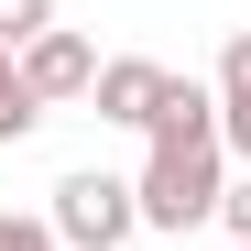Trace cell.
I'll use <instances>...</instances> for the list:
<instances>
[{
	"mask_svg": "<svg viewBox=\"0 0 251 251\" xmlns=\"http://www.w3.org/2000/svg\"><path fill=\"white\" fill-rule=\"evenodd\" d=\"M219 99L251 109V33H229V55H219Z\"/></svg>",
	"mask_w": 251,
	"mask_h": 251,
	"instance_id": "obj_7",
	"label": "cell"
},
{
	"mask_svg": "<svg viewBox=\"0 0 251 251\" xmlns=\"http://www.w3.org/2000/svg\"><path fill=\"white\" fill-rule=\"evenodd\" d=\"M219 76H175L153 109V164H142V229H197L229 207V131H219Z\"/></svg>",
	"mask_w": 251,
	"mask_h": 251,
	"instance_id": "obj_1",
	"label": "cell"
},
{
	"mask_svg": "<svg viewBox=\"0 0 251 251\" xmlns=\"http://www.w3.org/2000/svg\"><path fill=\"white\" fill-rule=\"evenodd\" d=\"M229 251H251V240H229Z\"/></svg>",
	"mask_w": 251,
	"mask_h": 251,
	"instance_id": "obj_10",
	"label": "cell"
},
{
	"mask_svg": "<svg viewBox=\"0 0 251 251\" xmlns=\"http://www.w3.org/2000/svg\"><path fill=\"white\" fill-rule=\"evenodd\" d=\"M22 88L44 99V109H66V99H99V44L55 22L44 44H22Z\"/></svg>",
	"mask_w": 251,
	"mask_h": 251,
	"instance_id": "obj_3",
	"label": "cell"
},
{
	"mask_svg": "<svg viewBox=\"0 0 251 251\" xmlns=\"http://www.w3.org/2000/svg\"><path fill=\"white\" fill-rule=\"evenodd\" d=\"M0 99H22V55L11 44H0Z\"/></svg>",
	"mask_w": 251,
	"mask_h": 251,
	"instance_id": "obj_9",
	"label": "cell"
},
{
	"mask_svg": "<svg viewBox=\"0 0 251 251\" xmlns=\"http://www.w3.org/2000/svg\"><path fill=\"white\" fill-rule=\"evenodd\" d=\"M44 33H55V0H0V44H44Z\"/></svg>",
	"mask_w": 251,
	"mask_h": 251,
	"instance_id": "obj_5",
	"label": "cell"
},
{
	"mask_svg": "<svg viewBox=\"0 0 251 251\" xmlns=\"http://www.w3.org/2000/svg\"><path fill=\"white\" fill-rule=\"evenodd\" d=\"M44 219H55L66 251H120V240L142 229V186H120V175H99V164H88V175H66V186H55Z\"/></svg>",
	"mask_w": 251,
	"mask_h": 251,
	"instance_id": "obj_2",
	"label": "cell"
},
{
	"mask_svg": "<svg viewBox=\"0 0 251 251\" xmlns=\"http://www.w3.org/2000/svg\"><path fill=\"white\" fill-rule=\"evenodd\" d=\"M164 88H175L164 66H142V55H109V66H99V120H120V131H153Z\"/></svg>",
	"mask_w": 251,
	"mask_h": 251,
	"instance_id": "obj_4",
	"label": "cell"
},
{
	"mask_svg": "<svg viewBox=\"0 0 251 251\" xmlns=\"http://www.w3.org/2000/svg\"><path fill=\"white\" fill-rule=\"evenodd\" d=\"M219 219H229V240H251V175L229 186V207H219Z\"/></svg>",
	"mask_w": 251,
	"mask_h": 251,
	"instance_id": "obj_8",
	"label": "cell"
},
{
	"mask_svg": "<svg viewBox=\"0 0 251 251\" xmlns=\"http://www.w3.org/2000/svg\"><path fill=\"white\" fill-rule=\"evenodd\" d=\"M0 251H66L55 219H22V207H0Z\"/></svg>",
	"mask_w": 251,
	"mask_h": 251,
	"instance_id": "obj_6",
	"label": "cell"
}]
</instances>
